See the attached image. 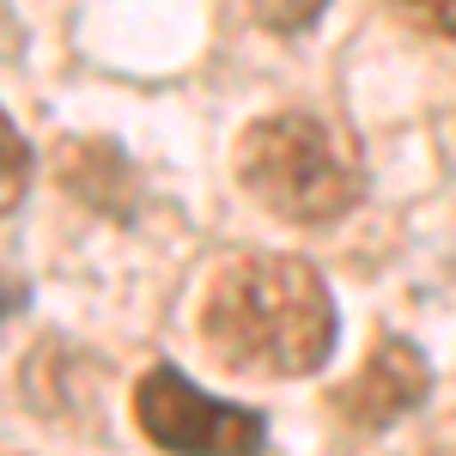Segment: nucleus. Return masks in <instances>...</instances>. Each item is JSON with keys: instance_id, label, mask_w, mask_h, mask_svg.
Masks as SVG:
<instances>
[{"instance_id": "nucleus-1", "label": "nucleus", "mask_w": 456, "mask_h": 456, "mask_svg": "<svg viewBox=\"0 0 456 456\" xmlns=\"http://www.w3.org/2000/svg\"><path fill=\"white\" fill-rule=\"evenodd\" d=\"M201 341L249 378H311L335 353V298L305 256L249 249L208 281Z\"/></svg>"}, {"instance_id": "nucleus-2", "label": "nucleus", "mask_w": 456, "mask_h": 456, "mask_svg": "<svg viewBox=\"0 0 456 456\" xmlns=\"http://www.w3.org/2000/svg\"><path fill=\"white\" fill-rule=\"evenodd\" d=\"M238 183L249 189V201L292 219V225H329L341 213L359 208L365 195V165L353 134H341L335 122L305 116V110H281L249 122L238 141Z\"/></svg>"}, {"instance_id": "nucleus-3", "label": "nucleus", "mask_w": 456, "mask_h": 456, "mask_svg": "<svg viewBox=\"0 0 456 456\" xmlns=\"http://www.w3.org/2000/svg\"><path fill=\"white\" fill-rule=\"evenodd\" d=\"M134 420L171 456H262L268 451V420L256 408L208 395L176 365H152L134 384Z\"/></svg>"}, {"instance_id": "nucleus-4", "label": "nucleus", "mask_w": 456, "mask_h": 456, "mask_svg": "<svg viewBox=\"0 0 456 456\" xmlns=\"http://www.w3.org/2000/svg\"><path fill=\"white\" fill-rule=\"evenodd\" d=\"M426 359L414 341H402V335H384L378 347L365 353V365H359V378L347 389H335V408L347 414V426L359 432H378V426L402 420L408 408H420L426 395Z\"/></svg>"}, {"instance_id": "nucleus-5", "label": "nucleus", "mask_w": 456, "mask_h": 456, "mask_svg": "<svg viewBox=\"0 0 456 456\" xmlns=\"http://www.w3.org/2000/svg\"><path fill=\"white\" fill-rule=\"evenodd\" d=\"M25 183H31V146L12 128V116L0 110V213H12L25 201Z\"/></svg>"}, {"instance_id": "nucleus-6", "label": "nucleus", "mask_w": 456, "mask_h": 456, "mask_svg": "<svg viewBox=\"0 0 456 456\" xmlns=\"http://www.w3.org/2000/svg\"><path fill=\"white\" fill-rule=\"evenodd\" d=\"M402 12H414L420 25H432V31H451L456 37V0H395Z\"/></svg>"}, {"instance_id": "nucleus-7", "label": "nucleus", "mask_w": 456, "mask_h": 456, "mask_svg": "<svg viewBox=\"0 0 456 456\" xmlns=\"http://www.w3.org/2000/svg\"><path fill=\"white\" fill-rule=\"evenodd\" d=\"M12 311H25V286H19V281H0V322H6Z\"/></svg>"}]
</instances>
